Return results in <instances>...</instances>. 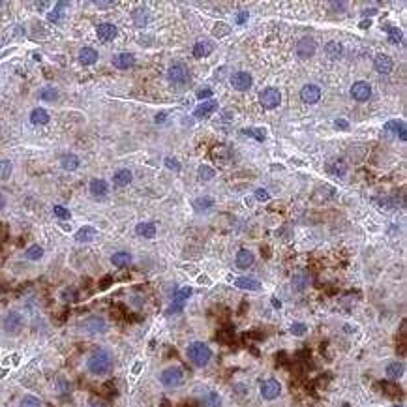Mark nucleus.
Wrapping results in <instances>:
<instances>
[{
    "mask_svg": "<svg viewBox=\"0 0 407 407\" xmlns=\"http://www.w3.org/2000/svg\"><path fill=\"white\" fill-rule=\"evenodd\" d=\"M86 368L94 375H105L113 368V355H111L109 351H105V349H98V351H94L92 355L88 356Z\"/></svg>",
    "mask_w": 407,
    "mask_h": 407,
    "instance_id": "nucleus-1",
    "label": "nucleus"
},
{
    "mask_svg": "<svg viewBox=\"0 0 407 407\" xmlns=\"http://www.w3.org/2000/svg\"><path fill=\"white\" fill-rule=\"evenodd\" d=\"M188 358L192 360V364L197 366V368H203L210 362L212 358V351L210 347L203 343V341H194L188 345Z\"/></svg>",
    "mask_w": 407,
    "mask_h": 407,
    "instance_id": "nucleus-2",
    "label": "nucleus"
},
{
    "mask_svg": "<svg viewBox=\"0 0 407 407\" xmlns=\"http://www.w3.org/2000/svg\"><path fill=\"white\" fill-rule=\"evenodd\" d=\"M160 383L167 389H175L184 383V372L178 366H169L160 373Z\"/></svg>",
    "mask_w": 407,
    "mask_h": 407,
    "instance_id": "nucleus-3",
    "label": "nucleus"
},
{
    "mask_svg": "<svg viewBox=\"0 0 407 407\" xmlns=\"http://www.w3.org/2000/svg\"><path fill=\"white\" fill-rule=\"evenodd\" d=\"M259 103L263 105L265 109H276L278 105L281 103V94L278 88H274V86H269V88H265V90H261V94H259Z\"/></svg>",
    "mask_w": 407,
    "mask_h": 407,
    "instance_id": "nucleus-4",
    "label": "nucleus"
},
{
    "mask_svg": "<svg viewBox=\"0 0 407 407\" xmlns=\"http://www.w3.org/2000/svg\"><path fill=\"white\" fill-rule=\"evenodd\" d=\"M23 325H25V319L17 312H9L4 317V332L9 334V336H17L19 332L23 331Z\"/></svg>",
    "mask_w": 407,
    "mask_h": 407,
    "instance_id": "nucleus-5",
    "label": "nucleus"
},
{
    "mask_svg": "<svg viewBox=\"0 0 407 407\" xmlns=\"http://www.w3.org/2000/svg\"><path fill=\"white\" fill-rule=\"evenodd\" d=\"M167 79H169L171 83H175V85H184L190 79V71H188V68L182 62H175L167 69Z\"/></svg>",
    "mask_w": 407,
    "mask_h": 407,
    "instance_id": "nucleus-6",
    "label": "nucleus"
},
{
    "mask_svg": "<svg viewBox=\"0 0 407 407\" xmlns=\"http://www.w3.org/2000/svg\"><path fill=\"white\" fill-rule=\"evenodd\" d=\"M190 297H192V287L178 289L177 293H175V297H173V302H171L167 314H180V312L184 310V302H186Z\"/></svg>",
    "mask_w": 407,
    "mask_h": 407,
    "instance_id": "nucleus-7",
    "label": "nucleus"
},
{
    "mask_svg": "<svg viewBox=\"0 0 407 407\" xmlns=\"http://www.w3.org/2000/svg\"><path fill=\"white\" fill-rule=\"evenodd\" d=\"M231 85L238 92H246L254 85V77L250 75L248 71H237V73L231 75Z\"/></svg>",
    "mask_w": 407,
    "mask_h": 407,
    "instance_id": "nucleus-8",
    "label": "nucleus"
},
{
    "mask_svg": "<svg viewBox=\"0 0 407 407\" xmlns=\"http://www.w3.org/2000/svg\"><path fill=\"white\" fill-rule=\"evenodd\" d=\"M315 51H317V43H315L314 38H310V36H304V38H300L297 43V55L300 57V59H310V57H314Z\"/></svg>",
    "mask_w": 407,
    "mask_h": 407,
    "instance_id": "nucleus-9",
    "label": "nucleus"
},
{
    "mask_svg": "<svg viewBox=\"0 0 407 407\" xmlns=\"http://www.w3.org/2000/svg\"><path fill=\"white\" fill-rule=\"evenodd\" d=\"M372 96V86L366 81H356L355 85L351 86V98L356 102H368Z\"/></svg>",
    "mask_w": 407,
    "mask_h": 407,
    "instance_id": "nucleus-10",
    "label": "nucleus"
},
{
    "mask_svg": "<svg viewBox=\"0 0 407 407\" xmlns=\"http://www.w3.org/2000/svg\"><path fill=\"white\" fill-rule=\"evenodd\" d=\"M83 329L86 332H90V334H103V332L107 331V323H105L103 317L92 315V317H88V319L83 321Z\"/></svg>",
    "mask_w": 407,
    "mask_h": 407,
    "instance_id": "nucleus-11",
    "label": "nucleus"
},
{
    "mask_svg": "<svg viewBox=\"0 0 407 407\" xmlns=\"http://www.w3.org/2000/svg\"><path fill=\"white\" fill-rule=\"evenodd\" d=\"M281 394V385L278 379H267L261 385V396L265 400H276Z\"/></svg>",
    "mask_w": 407,
    "mask_h": 407,
    "instance_id": "nucleus-12",
    "label": "nucleus"
},
{
    "mask_svg": "<svg viewBox=\"0 0 407 407\" xmlns=\"http://www.w3.org/2000/svg\"><path fill=\"white\" fill-rule=\"evenodd\" d=\"M300 100L308 105H314L321 100V88L317 85H304L300 90Z\"/></svg>",
    "mask_w": 407,
    "mask_h": 407,
    "instance_id": "nucleus-13",
    "label": "nucleus"
},
{
    "mask_svg": "<svg viewBox=\"0 0 407 407\" xmlns=\"http://www.w3.org/2000/svg\"><path fill=\"white\" fill-rule=\"evenodd\" d=\"M214 111H218V102H216V100H206V102L199 103V105L195 107L194 117L195 119H204V117L212 115Z\"/></svg>",
    "mask_w": 407,
    "mask_h": 407,
    "instance_id": "nucleus-14",
    "label": "nucleus"
},
{
    "mask_svg": "<svg viewBox=\"0 0 407 407\" xmlns=\"http://www.w3.org/2000/svg\"><path fill=\"white\" fill-rule=\"evenodd\" d=\"M117 26L113 25V23H102V25H98V28H96V34H98V38L102 40V42H111V40H115L117 38Z\"/></svg>",
    "mask_w": 407,
    "mask_h": 407,
    "instance_id": "nucleus-15",
    "label": "nucleus"
},
{
    "mask_svg": "<svg viewBox=\"0 0 407 407\" xmlns=\"http://www.w3.org/2000/svg\"><path fill=\"white\" fill-rule=\"evenodd\" d=\"M373 68L377 69L379 73H390L392 68H394V62H392L389 55H377L373 59Z\"/></svg>",
    "mask_w": 407,
    "mask_h": 407,
    "instance_id": "nucleus-16",
    "label": "nucleus"
},
{
    "mask_svg": "<svg viewBox=\"0 0 407 407\" xmlns=\"http://www.w3.org/2000/svg\"><path fill=\"white\" fill-rule=\"evenodd\" d=\"M136 64V57L132 55V53H119V55H115V59H113V66L119 69H128L132 68Z\"/></svg>",
    "mask_w": 407,
    "mask_h": 407,
    "instance_id": "nucleus-17",
    "label": "nucleus"
},
{
    "mask_svg": "<svg viewBox=\"0 0 407 407\" xmlns=\"http://www.w3.org/2000/svg\"><path fill=\"white\" fill-rule=\"evenodd\" d=\"M214 51V43L210 40H203V42H197L194 45V57L195 59H204L208 55H212Z\"/></svg>",
    "mask_w": 407,
    "mask_h": 407,
    "instance_id": "nucleus-18",
    "label": "nucleus"
},
{
    "mask_svg": "<svg viewBox=\"0 0 407 407\" xmlns=\"http://www.w3.org/2000/svg\"><path fill=\"white\" fill-rule=\"evenodd\" d=\"M235 285L238 289H244V291H261V281L255 280V278H248V276H240L235 280Z\"/></svg>",
    "mask_w": 407,
    "mask_h": 407,
    "instance_id": "nucleus-19",
    "label": "nucleus"
},
{
    "mask_svg": "<svg viewBox=\"0 0 407 407\" xmlns=\"http://www.w3.org/2000/svg\"><path fill=\"white\" fill-rule=\"evenodd\" d=\"M385 130H387L389 134H392V136H398L402 141H406L407 139L406 124H404L402 120H389V122L385 124Z\"/></svg>",
    "mask_w": 407,
    "mask_h": 407,
    "instance_id": "nucleus-20",
    "label": "nucleus"
},
{
    "mask_svg": "<svg viewBox=\"0 0 407 407\" xmlns=\"http://www.w3.org/2000/svg\"><path fill=\"white\" fill-rule=\"evenodd\" d=\"M90 194H92V197H98V199H102V197H105L107 195V182L105 180H102V178H92L90 180Z\"/></svg>",
    "mask_w": 407,
    "mask_h": 407,
    "instance_id": "nucleus-21",
    "label": "nucleus"
},
{
    "mask_svg": "<svg viewBox=\"0 0 407 407\" xmlns=\"http://www.w3.org/2000/svg\"><path fill=\"white\" fill-rule=\"evenodd\" d=\"M327 173L334 175V177H345L347 173V163L343 160H332L327 163Z\"/></svg>",
    "mask_w": 407,
    "mask_h": 407,
    "instance_id": "nucleus-22",
    "label": "nucleus"
},
{
    "mask_svg": "<svg viewBox=\"0 0 407 407\" xmlns=\"http://www.w3.org/2000/svg\"><path fill=\"white\" fill-rule=\"evenodd\" d=\"M79 62H81L83 66H92V64H96V62H98V51L92 49V47H83V49L79 51Z\"/></svg>",
    "mask_w": 407,
    "mask_h": 407,
    "instance_id": "nucleus-23",
    "label": "nucleus"
},
{
    "mask_svg": "<svg viewBox=\"0 0 407 407\" xmlns=\"http://www.w3.org/2000/svg\"><path fill=\"white\" fill-rule=\"evenodd\" d=\"M136 233L139 237L154 238L156 237V223L154 221H141V223L136 225Z\"/></svg>",
    "mask_w": 407,
    "mask_h": 407,
    "instance_id": "nucleus-24",
    "label": "nucleus"
},
{
    "mask_svg": "<svg viewBox=\"0 0 407 407\" xmlns=\"http://www.w3.org/2000/svg\"><path fill=\"white\" fill-rule=\"evenodd\" d=\"M132 180H134V175H132L130 169H119L113 175V182H115V186H119V188L128 186Z\"/></svg>",
    "mask_w": 407,
    "mask_h": 407,
    "instance_id": "nucleus-25",
    "label": "nucleus"
},
{
    "mask_svg": "<svg viewBox=\"0 0 407 407\" xmlns=\"http://www.w3.org/2000/svg\"><path fill=\"white\" fill-rule=\"evenodd\" d=\"M255 257L250 250H238L237 254V267L238 269H250L254 265Z\"/></svg>",
    "mask_w": 407,
    "mask_h": 407,
    "instance_id": "nucleus-26",
    "label": "nucleus"
},
{
    "mask_svg": "<svg viewBox=\"0 0 407 407\" xmlns=\"http://www.w3.org/2000/svg\"><path fill=\"white\" fill-rule=\"evenodd\" d=\"M30 122L36 124V126H43V124L49 122V113L43 109V107H36V109H32V113H30Z\"/></svg>",
    "mask_w": 407,
    "mask_h": 407,
    "instance_id": "nucleus-27",
    "label": "nucleus"
},
{
    "mask_svg": "<svg viewBox=\"0 0 407 407\" xmlns=\"http://www.w3.org/2000/svg\"><path fill=\"white\" fill-rule=\"evenodd\" d=\"M94 237H96V229L90 227V225H85V227L77 229V233H75L77 242H92Z\"/></svg>",
    "mask_w": 407,
    "mask_h": 407,
    "instance_id": "nucleus-28",
    "label": "nucleus"
},
{
    "mask_svg": "<svg viewBox=\"0 0 407 407\" xmlns=\"http://www.w3.org/2000/svg\"><path fill=\"white\" fill-rule=\"evenodd\" d=\"M79 163H81V160L77 158L75 154H64L60 158V165H62V169L66 171H75L79 167Z\"/></svg>",
    "mask_w": 407,
    "mask_h": 407,
    "instance_id": "nucleus-29",
    "label": "nucleus"
},
{
    "mask_svg": "<svg viewBox=\"0 0 407 407\" xmlns=\"http://www.w3.org/2000/svg\"><path fill=\"white\" fill-rule=\"evenodd\" d=\"M111 263L115 265V267H119V269L128 267V265L132 263V254H128V252H117V254L111 255Z\"/></svg>",
    "mask_w": 407,
    "mask_h": 407,
    "instance_id": "nucleus-30",
    "label": "nucleus"
},
{
    "mask_svg": "<svg viewBox=\"0 0 407 407\" xmlns=\"http://www.w3.org/2000/svg\"><path fill=\"white\" fill-rule=\"evenodd\" d=\"M201 406L203 407H221V396L218 394V392L210 390V392H206V394L203 396Z\"/></svg>",
    "mask_w": 407,
    "mask_h": 407,
    "instance_id": "nucleus-31",
    "label": "nucleus"
},
{
    "mask_svg": "<svg viewBox=\"0 0 407 407\" xmlns=\"http://www.w3.org/2000/svg\"><path fill=\"white\" fill-rule=\"evenodd\" d=\"M404 370H406L404 364L396 360V362H390V364L387 366L385 373H387V377H389V379H400V377L404 375Z\"/></svg>",
    "mask_w": 407,
    "mask_h": 407,
    "instance_id": "nucleus-32",
    "label": "nucleus"
},
{
    "mask_svg": "<svg viewBox=\"0 0 407 407\" xmlns=\"http://www.w3.org/2000/svg\"><path fill=\"white\" fill-rule=\"evenodd\" d=\"M242 134L248 136V137H254L255 141H259V143H263L265 139H267V130H265V128H257V126L244 128V130H242Z\"/></svg>",
    "mask_w": 407,
    "mask_h": 407,
    "instance_id": "nucleus-33",
    "label": "nucleus"
},
{
    "mask_svg": "<svg viewBox=\"0 0 407 407\" xmlns=\"http://www.w3.org/2000/svg\"><path fill=\"white\" fill-rule=\"evenodd\" d=\"M214 206V199L212 197H199L194 201V208L195 212H206Z\"/></svg>",
    "mask_w": 407,
    "mask_h": 407,
    "instance_id": "nucleus-34",
    "label": "nucleus"
},
{
    "mask_svg": "<svg viewBox=\"0 0 407 407\" xmlns=\"http://www.w3.org/2000/svg\"><path fill=\"white\" fill-rule=\"evenodd\" d=\"M325 53H327L331 59H339L341 53H343V47H341V43L339 42L332 40V42H329L327 45H325Z\"/></svg>",
    "mask_w": 407,
    "mask_h": 407,
    "instance_id": "nucleus-35",
    "label": "nucleus"
},
{
    "mask_svg": "<svg viewBox=\"0 0 407 407\" xmlns=\"http://www.w3.org/2000/svg\"><path fill=\"white\" fill-rule=\"evenodd\" d=\"M132 19H134L136 26H144L146 23H148V11H146V8L134 9V13H132Z\"/></svg>",
    "mask_w": 407,
    "mask_h": 407,
    "instance_id": "nucleus-36",
    "label": "nucleus"
},
{
    "mask_svg": "<svg viewBox=\"0 0 407 407\" xmlns=\"http://www.w3.org/2000/svg\"><path fill=\"white\" fill-rule=\"evenodd\" d=\"M25 257L26 259H30V261H38V259H42L43 257V248L38 246V244H32V246L25 252Z\"/></svg>",
    "mask_w": 407,
    "mask_h": 407,
    "instance_id": "nucleus-37",
    "label": "nucleus"
},
{
    "mask_svg": "<svg viewBox=\"0 0 407 407\" xmlns=\"http://www.w3.org/2000/svg\"><path fill=\"white\" fill-rule=\"evenodd\" d=\"M308 283H310V278H308V274H304V272H300V274H297V276L293 278V287L297 289V291H302L304 287H308Z\"/></svg>",
    "mask_w": 407,
    "mask_h": 407,
    "instance_id": "nucleus-38",
    "label": "nucleus"
},
{
    "mask_svg": "<svg viewBox=\"0 0 407 407\" xmlns=\"http://www.w3.org/2000/svg\"><path fill=\"white\" fill-rule=\"evenodd\" d=\"M11 171H13V165L9 160H0V180H8L11 177Z\"/></svg>",
    "mask_w": 407,
    "mask_h": 407,
    "instance_id": "nucleus-39",
    "label": "nucleus"
},
{
    "mask_svg": "<svg viewBox=\"0 0 407 407\" xmlns=\"http://www.w3.org/2000/svg\"><path fill=\"white\" fill-rule=\"evenodd\" d=\"M40 98L45 100V102H55V100L59 98V90H57V88H53V86L42 88V90H40Z\"/></svg>",
    "mask_w": 407,
    "mask_h": 407,
    "instance_id": "nucleus-40",
    "label": "nucleus"
},
{
    "mask_svg": "<svg viewBox=\"0 0 407 407\" xmlns=\"http://www.w3.org/2000/svg\"><path fill=\"white\" fill-rule=\"evenodd\" d=\"M19 407H42V400L32 396V394H28V396H25V398L21 400Z\"/></svg>",
    "mask_w": 407,
    "mask_h": 407,
    "instance_id": "nucleus-41",
    "label": "nucleus"
},
{
    "mask_svg": "<svg viewBox=\"0 0 407 407\" xmlns=\"http://www.w3.org/2000/svg\"><path fill=\"white\" fill-rule=\"evenodd\" d=\"M197 173H199V178H201V180H204V182H206V180H212L214 175H216L212 167H208V165H199Z\"/></svg>",
    "mask_w": 407,
    "mask_h": 407,
    "instance_id": "nucleus-42",
    "label": "nucleus"
},
{
    "mask_svg": "<svg viewBox=\"0 0 407 407\" xmlns=\"http://www.w3.org/2000/svg\"><path fill=\"white\" fill-rule=\"evenodd\" d=\"M66 6H68L66 2H59V4H57V8L53 9L51 13H47V19H49V21H53V23L60 21V17H62V8H66Z\"/></svg>",
    "mask_w": 407,
    "mask_h": 407,
    "instance_id": "nucleus-43",
    "label": "nucleus"
},
{
    "mask_svg": "<svg viewBox=\"0 0 407 407\" xmlns=\"http://www.w3.org/2000/svg\"><path fill=\"white\" fill-rule=\"evenodd\" d=\"M289 331H291V334L293 336H304L306 332H308V325L306 323H293L291 327H289Z\"/></svg>",
    "mask_w": 407,
    "mask_h": 407,
    "instance_id": "nucleus-44",
    "label": "nucleus"
},
{
    "mask_svg": "<svg viewBox=\"0 0 407 407\" xmlns=\"http://www.w3.org/2000/svg\"><path fill=\"white\" fill-rule=\"evenodd\" d=\"M387 32H389V40L392 43H402V30L396 28V26H387Z\"/></svg>",
    "mask_w": 407,
    "mask_h": 407,
    "instance_id": "nucleus-45",
    "label": "nucleus"
},
{
    "mask_svg": "<svg viewBox=\"0 0 407 407\" xmlns=\"http://www.w3.org/2000/svg\"><path fill=\"white\" fill-rule=\"evenodd\" d=\"M53 212H55V216L60 218V220H69V218H71V212H69L68 208L60 206V204H55V206H53Z\"/></svg>",
    "mask_w": 407,
    "mask_h": 407,
    "instance_id": "nucleus-46",
    "label": "nucleus"
},
{
    "mask_svg": "<svg viewBox=\"0 0 407 407\" xmlns=\"http://www.w3.org/2000/svg\"><path fill=\"white\" fill-rule=\"evenodd\" d=\"M229 25L227 23H218V26H214V30H212V34L216 36V38H221V36H225V34H229Z\"/></svg>",
    "mask_w": 407,
    "mask_h": 407,
    "instance_id": "nucleus-47",
    "label": "nucleus"
},
{
    "mask_svg": "<svg viewBox=\"0 0 407 407\" xmlns=\"http://www.w3.org/2000/svg\"><path fill=\"white\" fill-rule=\"evenodd\" d=\"M165 167L167 169H171V171H175V173H178V171L182 169V165L178 163V160H175V158H165Z\"/></svg>",
    "mask_w": 407,
    "mask_h": 407,
    "instance_id": "nucleus-48",
    "label": "nucleus"
},
{
    "mask_svg": "<svg viewBox=\"0 0 407 407\" xmlns=\"http://www.w3.org/2000/svg\"><path fill=\"white\" fill-rule=\"evenodd\" d=\"M255 199H257V201H269V199H271V194H269L267 190H263V188H259V190H255Z\"/></svg>",
    "mask_w": 407,
    "mask_h": 407,
    "instance_id": "nucleus-49",
    "label": "nucleus"
},
{
    "mask_svg": "<svg viewBox=\"0 0 407 407\" xmlns=\"http://www.w3.org/2000/svg\"><path fill=\"white\" fill-rule=\"evenodd\" d=\"M197 98H199V100H203V102H206V100H212V90H210V88H203V90H199V92H197Z\"/></svg>",
    "mask_w": 407,
    "mask_h": 407,
    "instance_id": "nucleus-50",
    "label": "nucleus"
},
{
    "mask_svg": "<svg viewBox=\"0 0 407 407\" xmlns=\"http://www.w3.org/2000/svg\"><path fill=\"white\" fill-rule=\"evenodd\" d=\"M248 17H250V15H248V9H242L237 15V25H244L248 21Z\"/></svg>",
    "mask_w": 407,
    "mask_h": 407,
    "instance_id": "nucleus-51",
    "label": "nucleus"
},
{
    "mask_svg": "<svg viewBox=\"0 0 407 407\" xmlns=\"http://www.w3.org/2000/svg\"><path fill=\"white\" fill-rule=\"evenodd\" d=\"M62 298H64V300H75V298H77L75 291H73V289H69V291H64V293H62Z\"/></svg>",
    "mask_w": 407,
    "mask_h": 407,
    "instance_id": "nucleus-52",
    "label": "nucleus"
},
{
    "mask_svg": "<svg viewBox=\"0 0 407 407\" xmlns=\"http://www.w3.org/2000/svg\"><path fill=\"white\" fill-rule=\"evenodd\" d=\"M334 126L339 128V130H349V122L347 120H343V119H338L336 122H334Z\"/></svg>",
    "mask_w": 407,
    "mask_h": 407,
    "instance_id": "nucleus-53",
    "label": "nucleus"
},
{
    "mask_svg": "<svg viewBox=\"0 0 407 407\" xmlns=\"http://www.w3.org/2000/svg\"><path fill=\"white\" fill-rule=\"evenodd\" d=\"M94 4H96L98 8H111V6H115V2H113V0H107V2H102V0H96Z\"/></svg>",
    "mask_w": 407,
    "mask_h": 407,
    "instance_id": "nucleus-54",
    "label": "nucleus"
},
{
    "mask_svg": "<svg viewBox=\"0 0 407 407\" xmlns=\"http://www.w3.org/2000/svg\"><path fill=\"white\" fill-rule=\"evenodd\" d=\"M377 13V9L375 8H366V9H362V15L364 17H372V15H375Z\"/></svg>",
    "mask_w": 407,
    "mask_h": 407,
    "instance_id": "nucleus-55",
    "label": "nucleus"
},
{
    "mask_svg": "<svg viewBox=\"0 0 407 407\" xmlns=\"http://www.w3.org/2000/svg\"><path fill=\"white\" fill-rule=\"evenodd\" d=\"M331 6L332 8H338V9H334V11H343V8H345L343 2H331Z\"/></svg>",
    "mask_w": 407,
    "mask_h": 407,
    "instance_id": "nucleus-56",
    "label": "nucleus"
},
{
    "mask_svg": "<svg viewBox=\"0 0 407 407\" xmlns=\"http://www.w3.org/2000/svg\"><path fill=\"white\" fill-rule=\"evenodd\" d=\"M167 119V113H163V111H161V113H158V115H156V122H158V124H160V122H163V120Z\"/></svg>",
    "mask_w": 407,
    "mask_h": 407,
    "instance_id": "nucleus-57",
    "label": "nucleus"
},
{
    "mask_svg": "<svg viewBox=\"0 0 407 407\" xmlns=\"http://www.w3.org/2000/svg\"><path fill=\"white\" fill-rule=\"evenodd\" d=\"M370 26H372V21H370V19H368V21H366V19L360 21V28H370Z\"/></svg>",
    "mask_w": 407,
    "mask_h": 407,
    "instance_id": "nucleus-58",
    "label": "nucleus"
},
{
    "mask_svg": "<svg viewBox=\"0 0 407 407\" xmlns=\"http://www.w3.org/2000/svg\"><path fill=\"white\" fill-rule=\"evenodd\" d=\"M4 204H6V199H4V195L0 194V210L4 208Z\"/></svg>",
    "mask_w": 407,
    "mask_h": 407,
    "instance_id": "nucleus-59",
    "label": "nucleus"
},
{
    "mask_svg": "<svg viewBox=\"0 0 407 407\" xmlns=\"http://www.w3.org/2000/svg\"><path fill=\"white\" fill-rule=\"evenodd\" d=\"M208 283V278H206V276H199V283Z\"/></svg>",
    "mask_w": 407,
    "mask_h": 407,
    "instance_id": "nucleus-60",
    "label": "nucleus"
},
{
    "mask_svg": "<svg viewBox=\"0 0 407 407\" xmlns=\"http://www.w3.org/2000/svg\"><path fill=\"white\" fill-rule=\"evenodd\" d=\"M90 407H105V404H102V402H96V404H92Z\"/></svg>",
    "mask_w": 407,
    "mask_h": 407,
    "instance_id": "nucleus-61",
    "label": "nucleus"
},
{
    "mask_svg": "<svg viewBox=\"0 0 407 407\" xmlns=\"http://www.w3.org/2000/svg\"><path fill=\"white\" fill-rule=\"evenodd\" d=\"M0 8H2V2H0Z\"/></svg>",
    "mask_w": 407,
    "mask_h": 407,
    "instance_id": "nucleus-62",
    "label": "nucleus"
},
{
    "mask_svg": "<svg viewBox=\"0 0 407 407\" xmlns=\"http://www.w3.org/2000/svg\"><path fill=\"white\" fill-rule=\"evenodd\" d=\"M392 407H396V406H392Z\"/></svg>",
    "mask_w": 407,
    "mask_h": 407,
    "instance_id": "nucleus-63",
    "label": "nucleus"
}]
</instances>
